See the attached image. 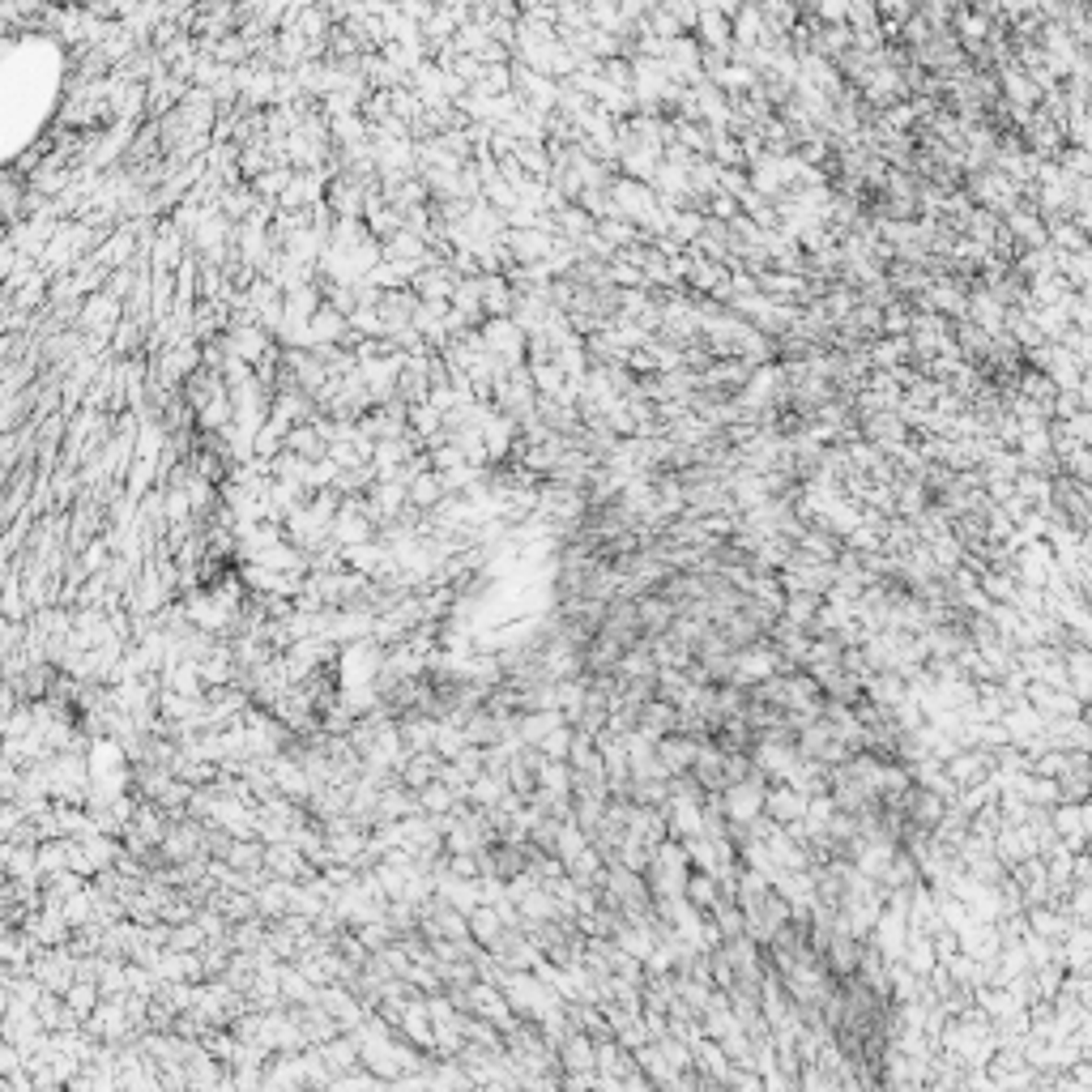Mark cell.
Instances as JSON below:
<instances>
[{"label":"cell","instance_id":"obj_1","mask_svg":"<svg viewBox=\"0 0 1092 1092\" xmlns=\"http://www.w3.org/2000/svg\"><path fill=\"white\" fill-rule=\"evenodd\" d=\"M483 342H491V350L499 358H521L525 355V329L521 324H508V321H491L487 324V337Z\"/></svg>","mask_w":1092,"mask_h":1092},{"label":"cell","instance_id":"obj_2","mask_svg":"<svg viewBox=\"0 0 1092 1092\" xmlns=\"http://www.w3.org/2000/svg\"><path fill=\"white\" fill-rule=\"evenodd\" d=\"M546 235H538V230H521V235H512V256L517 261H538V256H546Z\"/></svg>","mask_w":1092,"mask_h":1092}]
</instances>
